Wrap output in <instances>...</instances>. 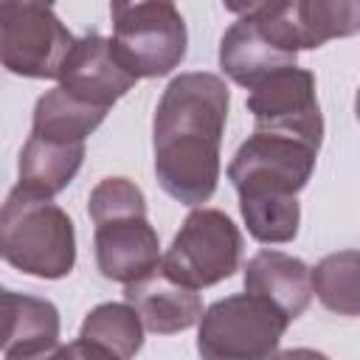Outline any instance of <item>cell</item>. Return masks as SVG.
Instances as JSON below:
<instances>
[{"instance_id":"cell-7","label":"cell","mask_w":360,"mask_h":360,"mask_svg":"<svg viewBox=\"0 0 360 360\" xmlns=\"http://www.w3.org/2000/svg\"><path fill=\"white\" fill-rule=\"evenodd\" d=\"M76 37L45 0L0 3V65L25 79H56Z\"/></svg>"},{"instance_id":"cell-19","label":"cell","mask_w":360,"mask_h":360,"mask_svg":"<svg viewBox=\"0 0 360 360\" xmlns=\"http://www.w3.org/2000/svg\"><path fill=\"white\" fill-rule=\"evenodd\" d=\"M357 273H360V253L354 248L323 256L312 270V292L318 301L346 318H354L360 312V292H357Z\"/></svg>"},{"instance_id":"cell-20","label":"cell","mask_w":360,"mask_h":360,"mask_svg":"<svg viewBox=\"0 0 360 360\" xmlns=\"http://www.w3.org/2000/svg\"><path fill=\"white\" fill-rule=\"evenodd\" d=\"M239 211L248 225V233L256 242L278 245L292 242L301 222V205L295 194H256L239 197Z\"/></svg>"},{"instance_id":"cell-4","label":"cell","mask_w":360,"mask_h":360,"mask_svg":"<svg viewBox=\"0 0 360 360\" xmlns=\"http://www.w3.org/2000/svg\"><path fill=\"white\" fill-rule=\"evenodd\" d=\"M110 17L112 48L138 79L166 76L183 62L188 34L174 0H110Z\"/></svg>"},{"instance_id":"cell-10","label":"cell","mask_w":360,"mask_h":360,"mask_svg":"<svg viewBox=\"0 0 360 360\" xmlns=\"http://www.w3.org/2000/svg\"><path fill=\"white\" fill-rule=\"evenodd\" d=\"M253 17L259 31L278 48L298 53L329 39L354 37L360 28V0H270Z\"/></svg>"},{"instance_id":"cell-23","label":"cell","mask_w":360,"mask_h":360,"mask_svg":"<svg viewBox=\"0 0 360 360\" xmlns=\"http://www.w3.org/2000/svg\"><path fill=\"white\" fill-rule=\"evenodd\" d=\"M0 290H3V284H0Z\"/></svg>"},{"instance_id":"cell-12","label":"cell","mask_w":360,"mask_h":360,"mask_svg":"<svg viewBox=\"0 0 360 360\" xmlns=\"http://www.w3.org/2000/svg\"><path fill=\"white\" fill-rule=\"evenodd\" d=\"M127 304L138 312L141 323L155 335H174L194 326L202 315V301L197 290L169 278L160 264L146 276L124 284Z\"/></svg>"},{"instance_id":"cell-14","label":"cell","mask_w":360,"mask_h":360,"mask_svg":"<svg viewBox=\"0 0 360 360\" xmlns=\"http://www.w3.org/2000/svg\"><path fill=\"white\" fill-rule=\"evenodd\" d=\"M245 292L270 301L287 321H295L312 301L309 267L281 250H259L245 264Z\"/></svg>"},{"instance_id":"cell-5","label":"cell","mask_w":360,"mask_h":360,"mask_svg":"<svg viewBox=\"0 0 360 360\" xmlns=\"http://www.w3.org/2000/svg\"><path fill=\"white\" fill-rule=\"evenodd\" d=\"M290 321L264 298L239 292L200 315L197 352L208 360H253L276 354Z\"/></svg>"},{"instance_id":"cell-3","label":"cell","mask_w":360,"mask_h":360,"mask_svg":"<svg viewBox=\"0 0 360 360\" xmlns=\"http://www.w3.org/2000/svg\"><path fill=\"white\" fill-rule=\"evenodd\" d=\"M0 259L37 278H65L76 264V231L53 197L14 186L0 205Z\"/></svg>"},{"instance_id":"cell-13","label":"cell","mask_w":360,"mask_h":360,"mask_svg":"<svg viewBox=\"0 0 360 360\" xmlns=\"http://www.w3.org/2000/svg\"><path fill=\"white\" fill-rule=\"evenodd\" d=\"M59 343V309L48 298L0 290V352L6 357L53 354Z\"/></svg>"},{"instance_id":"cell-15","label":"cell","mask_w":360,"mask_h":360,"mask_svg":"<svg viewBox=\"0 0 360 360\" xmlns=\"http://www.w3.org/2000/svg\"><path fill=\"white\" fill-rule=\"evenodd\" d=\"M295 59L298 53H290L278 48L270 37H264L253 17H242L219 39V68L248 90L267 73L295 65Z\"/></svg>"},{"instance_id":"cell-2","label":"cell","mask_w":360,"mask_h":360,"mask_svg":"<svg viewBox=\"0 0 360 360\" xmlns=\"http://www.w3.org/2000/svg\"><path fill=\"white\" fill-rule=\"evenodd\" d=\"M96 264L104 278L129 284L160 264L158 231L146 219V197L127 177H104L87 200Z\"/></svg>"},{"instance_id":"cell-21","label":"cell","mask_w":360,"mask_h":360,"mask_svg":"<svg viewBox=\"0 0 360 360\" xmlns=\"http://www.w3.org/2000/svg\"><path fill=\"white\" fill-rule=\"evenodd\" d=\"M225 3V8L228 11H233V14H253V11H259L264 3H270V0H222Z\"/></svg>"},{"instance_id":"cell-11","label":"cell","mask_w":360,"mask_h":360,"mask_svg":"<svg viewBox=\"0 0 360 360\" xmlns=\"http://www.w3.org/2000/svg\"><path fill=\"white\" fill-rule=\"evenodd\" d=\"M59 87L73 93L82 101L96 107H112L121 96L132 90L138 76L118 59L112 39L90 31L73 42L62 68H59Z\"/></svg>"},{"instance_id":"cell-6","label":"cell","mask_w":360,"mask_h":360,"mask_svg":"<svg viewBox=\"0 0 360 360\" xmlns=\"http://www.w3.org/2000/svg\"><path fill=\"white\" fill-rule=\"evenodd\" d=\"M239 259L242 233L233 219L219 208H194L160 256V270L191 290H202L231 278Z\"/></svg>"},{"instance_id":"cell-18","label":"cell","mask_w":360,"mask_h":360,"mask_svg":"<svg viewBox=\"0 0 360 360\" xmlns=\"http://www.w3.org/2000/svg\"><path fill=\"white\" fill-rule=\"evenodd\" d=\"M104 118H107V107H96L90 101L76 98L65 87H53L37 98L31 132L53 141L79 143L90 132H96Z\"/></svg>"},{"instance_id":"cell-17","label":"cell","mask_w":360,"mask_h":360,"mask_svg":"<svg viewBox=\"0 0 360 360\" xmlns=\"http://www.w3.org/2000/svg\"><path fill=\"white\" fill-rule=\"evenodd\" d=\"M82 163H84V141L68 143V141H53L31 132L20 152L17 186L45 197H56L79 174Z\"/></svg>"},{"instance_id":"cell-22","label":"cell","mask_w":360,"mask_h":360,"mask_svg":"<svg viewBox=\"0 0 360 360\" xmlns=\"http://www.w3.org/2000/svg\"><path fill=\"white\" fill-rule=\"evenodd\" d=\"M0 3H6V0H0ZM45 3H51V6H53V0H45Z\"/></svg>"},{"instance_id":"cell-16","label":"cell","mask_w":360,"mask_h":360,"mask_svg":"<svg viewBox=\"0 0 360 360\" xmlns=\"http://www.w3.org/2000/svg\"><path fill=\"white\" fill-rule=\"evenodd\" d=\"M143 346V323L129 304H98L87 312L79 340L59 354H93V357H135Z\"/></svg>"},{"instance_id":"cell-8","label":"cell","mask_w":360,"mask_h":360,"mask_svg":"<svg viewBox=\"0 0 360 360\" xmlns=\"http://www.w3.org/2000/svg\"><path fill=\"white\" fill-rule=\"evenodd\" d=\"M318 149L307 141L256 129L231 158L228 180L239 197L298 194L315 169Z\"/></svg>"},{"instance_id":"cell-9","label":"cell","mask_w":360,"mask_h":360,"mask_svg":"<svg viewBox=\"0 0 360 360\" xmlns=\"http://www.w3.org/2000/svg\"><path fill=\"white\" fill-rule=\"evenodd\" d=\"M248 112L253 115L256 129L290 135L321 149L323 115L318 107L315 76L309 70L287 65L267 73L250 87Z\"/></svg>"},{"instance_id":"cell-1","label":"cell","mask_w":360,"mask_h":360,"mask_svg":"<svg viewBox=\"0 0 360 360\" xmlns=\"http://www.w3.org/2000/svg\"><path fill=\"white\" fill-rule=\"evenodd\" d=\"M231 93L217 73H180L163 90L155 121V174L183 205H202L219 183V143Z\"/></svg>"}]
</instances>
